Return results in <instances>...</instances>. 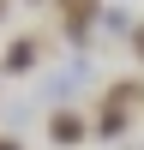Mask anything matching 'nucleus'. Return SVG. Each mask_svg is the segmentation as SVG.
I'll use <instances>...</instances> for the list:
<instances>
[{
	"mask_svg": "<svg viewBox=\"0 0 144 150\" xmlns=\"http://www.w3.org/2000/svg\"><path fill=\"white\" fill-rule=\"evenodd\" d=\"M48 132H54V144H78V138H84V120H78V114H54Z\"/></svg>",
	"mask_w": 144,
	"mask_h": 150,
	"instance_id": "f257e3e1",
	"label": "nucleus"
},
{
	"mask_svg": "<svg viewBox=\"0 0 144 150\" xmlns=\"http://www.w3.org/2000/svg\"><path fill=\"white\" fill-rule=\"evenodd\" d=\"M132 48H138V60H144V30H138V42H132Z\"/></svg>",
	"mask_w": 144,
	"mask_h": 150,
	"instance_id": "f03ea898",
	"label": "nucleus"
},
{
	"mask_svg": "<svg viewBox=\"0 0 144 150\" xmlns=\"http://www.w3.org/2000/svg\"><path fill=\"white\" fill-rule=\"evenodd\" d=\"M0 150H18V144H12V138H0Z\"/></svg>",
	"mask_w": 144,
	"mask_h": 150,
	"instance_id": "7ed1b4c3",
	"label": "nucleus"
}]
</instances>
